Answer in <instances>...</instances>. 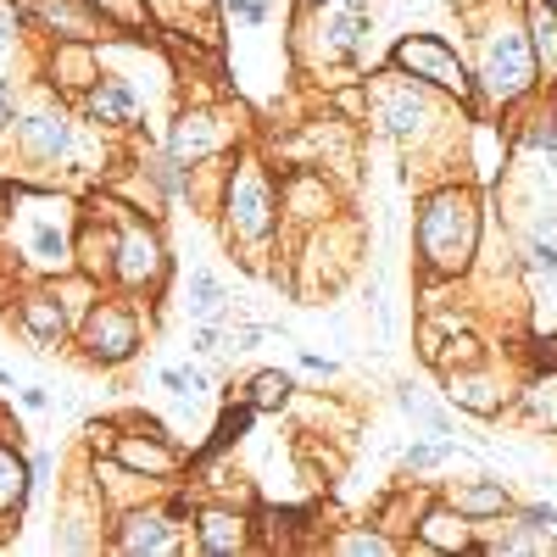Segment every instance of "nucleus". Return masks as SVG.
<instances>
[{
    "mask_svg": "<svg viewBox=\"0 0 557 557\" xmlns=\"http://www.w3.org/2000/svg\"><path fill=\"white\" fill-rule=\"evenodd\" d=\"M480 246V207L469 190H441L418 212V257L430 273H462Z\"/></svg>",
    "mask_w": 557,
    "mask_h": 557,
    "instance_id": "nucleus-1",
    "label": "nucleus"
},
{
    "mask_svg": "<svg viewBox=\"0 0 557 557\" xmlns=\"http://www.w3.org/2000/svg\"><path fill=\"white\" fill-rule=\"evenodd\" d=\"M480 78L496 101H519L530 78H535V51H530V39L513 34V28H496L485 34V62H480Z\"/></svg>",
    "mask_w": 557,
    "mask_h": 557,
    "instance_id": "nucleus-2",
    "label": "nucleus"
},
{
    "mask_svg": "<svg viewBox=\"0 0 557 557\" xmlns=\"http://www.w3.org/2000/svg\"><path fill=\"white\" fill-rule=\"evenodd\" d=\"M391 67H396V73H412V78H424V84H441V89H457V96H469V67H462L435 34L401 39L396 57H391Z\"/></svg>",
    "mask_w": 557,
    "mask_h": 557,
    "instance_id": "nucleus-3",
    "label": "nucleus"
},
{
    "mask_svg": "<svg viewBox=\"0 0 557 557\" xmlns=\"http://www.w3.org/2000/svg\"><path fill=\"white\" fill-rule=\"evenodd\" d=\"M273 184L251 168L235 173V184H228V223H235V235L246 240H268L273 235Z\"/></svg>",
    "mask_w": 557,
    "mask_h": 557,
    "instance_id": "nucleus-4",
    "label": "nucleus"
},
{
    "mask_svg": "<svg viewBox=\"0 0 557 557\" xmlns=\"http://www.w3.org/2000/svg\"><path fill=\"white\" fill-rule=\"evenodd\" d=\"M84 346H89V357L96 362H123V357H134V346H139V323H134V312L128 307H117V301H101L96 312H89V323H84Z\"/></svg>",
    "mask_w": 557,
    "mask_h": 557,
    "instance_id": "nucleus-5",
    "label": "nucleus"
},
{
    "mask_svg": "<svg viewBox=\"0 0 557 557\" xmlns=\"http://www.w3.org/2000/svg\"><path fill=\"white\" fill-rule=\"evenodd\" d=\"M112 273L123 278V285H134V290H139V285H157V278H162V240L151 235L146 223H128Z\"/></svg>",
    "mask_w": 557,
    "mask_h": 557,
    "instance_id": "nucleus-6",
    "label": "nucleus"
},
{
    "mask_svg": "<svg viewBox=\"0 0 557 557\" xmlns=\"http://www.w3.org/2000/svg\"><path fill=\"white\" fill-rule=\"evenodd\" d=\"M362 34H368L362 7H346V0H330V7H323V17H318V45H323V57H351L357 45H362Z\"/></svg>",
    "mask_w": 557,
    "mask_h": 557,
    "instance_id": "nucleus-7",
    "label": "nucleus"
},
{
    "mask_svg": "<svg viewBox=\"0 0 557 557\" xmlns=\"http://www.w3.org/2000/svg\"><path fill=\"white\" fill-rule=\"evenodd\" d=\"M17 134H23V146H28L39 162L67 157V117H62V112H28V117L17 123Z\"/></svg>",
    "mask_w": 557,
    "mask_h": 557,
    "instance_id": "nucleus-8",
    "label": "nucleus"
},
{
    "mask_svg": "<svg viewBox=\"0 0 557 557\" xmlns=\"http://www.w3.org/2000/svg\"><path fill=\"white\" fill-rule=\"evenodd\" d=\"M418 535H424V546H435V552H469V546H474L469 519H462L457 507H435V513H424Z\"/></svg>",
    "mask_w": 557,
    "mask_h": 557,
    "instance_id": "nucleus-9",
    "label": "nucleus"
},
{
    "mask_svg": "<svg viewBox=\"0 0 557 557\" xmlns=\"http://www.w3.org/2000/svg\"><path fill=\"white\" fill-rule=\"evenodd\" d=\"M117 546H123V552H173V546H178V535L168 530V519H162V513H134V519L123 524Z\"/></svg>",
    "mask_w": 557,
    "mask_h": 557,
    "instance_id": "nucleus-10",
    "label": "nucleus"
},
{
    "mask_svg": "<svg viewBox=\"0 0 557 557\" xmlns=\"http://www.w3.org/2000/svg\"><path fill=\"white\" fill-rule=\"evenodd\" d=\"M196 546H201V552H240V546H246V519L212 507V513L201 519V530H196Z\"/></svg>",
    "mask_w": 557,
    "mask_h": 557,
    "instance_id": "nucleus-11",
    "label": "nucleus"
},
{
    "mask_svg": "<svg viewBox=\"0 0 557 557\" xmlns=\"http://www.w3.org/2000/svg\"><path fill=\"white\" fill-rule=\"evenodd\" d=\"M385 128L391 134H418V128H424L430 123V101H424V89H396V96L385 101Z\"/></svg>",
    "mask_w": 557,
    "mask_h": 557,
    "instance_id": "nucleus-12",
    "label": "nucleus"
},
{
    "mask_svg": "<svg viewBox=\"0 0 557 557\" xmlns=\"http://www.w3.org/2000/svg\"><path fill=\"white\" fill-rule=\"evenodd\" d=\"M23 323L34 330V341H45V346H57L67 335V312H62L57 296H28L23 301Z\"/></svg>",
    "mask_w": 557,
    "mask_h": 557,
    "instance_id": "nucleus-13",
    "label": "nucleus"
},
{
    "mask_svg": "<svg viewBox=\"0 0 557 557\" xmlns=\"http://www.w3.org/2000/svg\"><path fill=\"white\" fill-rule=\"evenodd\" d=\"M89 117H96V123H134V89L117 84V78L96 84V89H89Z\"/></svg>",
    "mask_w": 557,
    "mask_h": 557,
    "instance_id": "nucleus-14",
    "label": "nucleus"
},
{
    "mask_svg": "<svg viewBox=\"0 0 557 557\" xmlns=\"http://www.w3.org/2000/svg\"><path fill=\"white\" fill-rule=\"evenodd\" d=\"M530 51H535V62L546 67V78H557V7H546V0H535L530 7Z\"/></svg>",
    "mask_w": 557,
    "mask_h": 557,
    "instance_id": "nucleus-15",
    "label": "nucleus"
},
{
    "mask_svg": "<svg viewBox=\"0 0 557 557\" xmlns=\"http://www.w3.org/2000/svg\"><path fill=\"white\" fill-rule=\"evenodd\" d=\"M117 462L123 469H146V474H173V451L168 446H157V441H123L117 446Z\"/></svg>",
    "mask_w": 557,
    "mask_h": 557,
    "instance_id": "nucleus-16",
    "label": "nucleus"
},
{
    "mask_svg": "<svg viewBox=\"0 0 557 557\" xmlns=\"http://www.w3.org/2000/svg\"><path fill=\"white\" fill-rule=\"evenodd\" d=\"M212 117H178V128H173V157H207L212 146H218V134L207 128Z\"/></svg>",
    "mask_w": 557,
    "mask_h": 557,
    "instance_id": "nucleus-17",
    "label": "nucleus"
},
{
    "mask_svg": "<svg viewBox=\"0 0 557 557\" xmlns=\"http://www.w3.org/2000/svg\"><path fill=\"white\" fill-rule=\"evenodd\" d=\"M190 318L196 323H218L223 318V285L201 268V273H190Z\"/></svg>",
    "mask_w": 557,
    "mask_h": 557,
    "instance_id": "nucleus-18",
    "label": "nucleus"
},
{
    "mask_svg": "<svg viewBox=\"0 0 557 557\" xmlns=\"http://www.w3.org/2000/svg\"><path fill=\"white\" fill-rule=\"evenodd\" d=\"M285 401H290V374L268 368V374H257V380H251V396H246V407H251V412H273V407H285Z\"/></svg>",
    "mask_w": 557,
    "mask_h": 557,
    "instance_id": "nucleus-19",
    "label": "nucleus"
},
{
    "mask_svg": "<svg viewBox=\"0 0 557 557\" xmlns=\"http://www.w3.org/2000/svg\"><path fill=\"white\" fill-rule=\"evenodd\" d=\"M507 491L502 485H469V491H457V513L462 519H480V513H507Z\"/></svg>",
    "mask_w": 557,
    "mask_h": 557,
    "instance_id": "nucleus-20",
    "label": "nucleus"
},
{
    "mask_svg": "<svg viewBox=\"0 0 557 557\" xmlns=\"http://www.w3.org/2000/svg\"><path fill=\"white\" fill-rule=\"evenodd\" d=\"M28 496V469L12 446H0V507H17Z\"/></svg>",
    "mask_w": 557,
    "mask_h": 557,
    "instance_id": "nucleus-21",
    "label": "nucleus"
},
{
    "mask_svg": "<svg viewBox=\"0 0 557 557\" xmlns=\"http://www.w3.org/2000/svg\"><path fill=\"white\" fill-rule=\"evenodd\" d=\"M451 401L474 407V412H496L502 407V396H491V380H480V374H457L451 380Z\"/></svg>",
    "mask_w": 557,
    "mask_h": 557,
    "instance_id": "nucleus-22",
    "label": "nucleus"
},
{
    "mask_svg": "<svg viewBox=\"0 0 557 557\" xmlns=\"http://www.w3.org/2000/svg\"><path fill=\"white\" fill-rule=\"evenodd\" d=\"M39 12L51 17V23H62V28H67V39H89V34H96V17L78 12L73 0H39Z\"/></svg>",
    "mask_w": 557,
    "mask_h": 557,
    "instance_id": "nucleus-23",
    "label": "nucleus"
},
{
    "mask_svg": "<svg viewBox=\"0 0 557 557\" xmlns=\"http://www.w3.org/2000/svg\"><path fill=\"white\" fill-rule=\"evenodd\" d=\"M446 457H451V446H441V441H424V446H412V451H407V469H441Z\"/></svg>",
    "mask_w": 557,
    "mask_h": 557,
    "instance_id": "nucleus-24",
    "label": "nucleus"
},
{
    "mask_svg": "<svg viewBox=\"0 0 557 557\" xmlns=\"http://www.w3.org/2000/svg\"><path fill=\"white\" fill-rule=\"evenodd\" d=\"M34 251H39V262H62L67 257V240L57 235V228H34Z\"/></svg>",
    "mask_w": 557,
    "mask_h": 557,
    "instance_id": "nucleus-25",
    "label": "nucleus"
},
{
    "mask_svg": "<svg viewBox=\"0 0 557 557\" xmlns=\"http://www.w3.org/2000/svg\"><path fill=\"white\" fill-rule=\"evenodd\" d=\"M335 552H396V541H385V535L368 530V535H341Z\"/></svg>",
    "mask_w": 557,
    "mask_h": 557,
    "instance_id": "nucleus-26",
    "label": "nucleus"
},
{
    "mask_svg": "<svg viewBox=\"0 0 557 557\" xmlns=\"http://www.w3.org/2000/svg\"><path fill=\"white\" fill-rule=\"evenodd\" d=\"M524 524L541 535H557V507H524Z\"/></svg>",
    "mask_w": 557,
    "mask_h": 557,
    "instance_id": "nucleus-27",
    "label": "nucleus"
},
{
    "mask_svg": "<svg viewBox=\"0 0 557 557\" xmlns=\"http://www.w3.org/2000/svg\"><path fill=\"white\" fill-rule=\"evenodd\" d=\"M530 262L546 268V273H557V240H530Z\"/></svg>",
    "mask_w": 557,
    "mask_h": 557,
    "instance_id": "nucleus-28",
    "label": "nucleus"
},
{
    "mask_svg": "<svg viewBox=\"0 0 557 557\" xmlns=\"http://www.w3.org/2000/svg\"><path fill=\"white\" fill-rule=\"evenodd\" d=\"M96 7H101V17H128L134 0H96Z\"/></svg>",
    "mask_w": 557,
    "mask_h": 557,
    "instance_id": "nucleus-29",
    "label": "nucleus"
},
{
    "mask_svg": "<svg viewBox=\"0 0 557 557\" xmlns=\"http://www.w3.org/2000/svg\"><path fill=\"white\" fill-rule=\"evenodd\" d=\"M7 123H12V84L0 78V128H7Z\"/></svg>",
    "mask_w": 557,
    "mask_h": 557,
    "instance_id": "nucleus-30",
    "label": "nucleus"
},
{
    "mask_svg": "<svg viewBox=\"0 0 557 557\" xmlns=\"http://www.w3.org/2000/svg\"><path fill=\"white\" fill-rule=\"evenodd\" d=\"M301 362H307V368H312V374H335V362H330V357H318V351H307V357H301Z\"/></svg>",
    "mask_w": 557,
    "mask_h": 557,
    "instance_id": "nucleus-31",
    "label": "nucleus"
},
{
    "mask_svg": "<svg viewBox=\"0 0 557 557\" xmlns=\"http://www.w3.org/2000/svg\"><path fill=\"white\" fill-rule=\"evenodd\" d=\"M235 17H246V23H262V7H251V0H235Z\"/></svg>",
    "mask_w": 557,
    "mask_h": 557,
    "instance_id": "nucleus-32",
    "label": "nucleus"
},
{
    "mask_svg": "<svg viewBox=\"0 0 557 557\" xmlns=\"http://www.w3.org/2000/svg\"><path fill=\"white\" fill-rule=\"evenodd\" d=\"M45 401H51V396H45V391H39V385H28V391H23V407H34V412H39V407H45Z\"/></svg>",
    "mask_w": 557,
    "mask_h": 557,
    "instance_id": "nucleus-33",
    "label": "nucleus"
},
{
    "mask_svg": "<svg viewBox=\"0 0 557 557\" xmlns=\"http://www.w3.org/2000/svg\"><path fill=\"white\" fill-rule=\"evenodd\" d=\"M7 51H12V17L0 12V57H7Z\"/></svg>",
    "mask_w": 557,
    "mask_h": 557,
    "instance_id": "nucleus-34",
    "label": "nucleus"
},
{
    "mask_svg": "<svg viewBox=\"0 0 557 557\" xmlns=\"http://www.w3.org/2000/svg\"><path fill=\"white\" fill-rule=\"evenodd\" d=\"M552 357H557V341H552Z\"/></svg>",
    "mask_w": 557,
    "mask_h": 557,
    "instance_id": "nucleus-35",
    "label": "nucleus"
},
{
    "mask_svg": "<svg viewBox=\"0 0 557 557\" xmlns=\"http://www.w3.org/2000/svg\"><path fill=\"white\" fill-rule=\"evenodd\" d=\"M546 7H557V0H546Z\"/></svg>",
    "mask_w": 557,
    "mask_h": 557,
    "instance_id": "nucleus-36",
    "label": "nucleus"
}]
</instances>
